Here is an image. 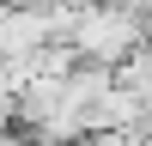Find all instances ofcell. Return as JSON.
I'll return each mask as SVG.
<instances>
[{
	"mask_svg": "<svg viewBox=\"0 0 152 146\" xmlns=\"http://www.w3.org/2000/svg\"><path fill=\"white\" fill-rule=\"evenodd\" d=\"M146 43H152V18H146Z\"/></svg>",
	"mask_w": 152,
	"mask_h": 146,
	"instance_id": "277c9868",
	"label": "cell"
},
{
	"mask_svg": "<svg viewBox=\"0 0 152 146\" xmlns=\"http://www.w3.org/2000/svg\"><path fill=\"white\" fill-rule=\"evenodd\" d=\"M146 18H152V0H146Z\"/></svg>",
	"mask_w": 152,
	"mask_h": 146,
	"instance_id": "5b68a950",
	"label": "cell"
},
{
	"mask_svg": "<svg viewBox=\"0 0 152 146\" xmlns=\"http://www.w3.org/2000/svg\"><path fill=\"white\" fill-rule=\"evenodd\" d=\"M116 85H128V91H140L152 104V43H140L128 61H116Z\"/></svg>",
	"mask_w": 152,
	"mask_h": 146,
	"instance_id": "3957f363",
	"label": "cell"
},
{
	"mask_svg": "<svg viewBox=\"0 0 152 146\" xmlns=\"http://www.w3.org/2000/svg\"><path fill=\"white\" fill-rule=\"evenodd\" d=\"M73 43H79L85 61H128L134 49L146 43V6H128V0H85L79 24H73Z\"/></svg>",
	"mask_w": 152,
	"mask_h": 146,
	"instance_id": "6da1fadb",
	"label": "cell"
},
{
	"mask_svg": "<svg viewBox=\"0 0 152 146\" xmlns=\"http://www.w3.org/2000/svg\"><path fill=\"white\" fill-rule=\"evenodd\" d=\"M43 43H55V18L43 6H6L0 0V55H37Z\"/></svg>",
	"mask_w": 152,
	"mask_h": 146,
	"instance_id": "7a4b0ae2",
	"label": "cell"
},
{
	"mask_svg": "<svg viewBox=\"0 0 152 146\" xmlns=\"http://www.w3.org/2000/svg\"><path fill=\"white\" fill-rule=\"evenodd\" d=\"M146 116H152V110H146Z\"/></svg>",
	"mask_w": 152,
	"mask_h": 146,
	"instance_id": "8992f818",
	"label": "cell"
}]
</instances>
